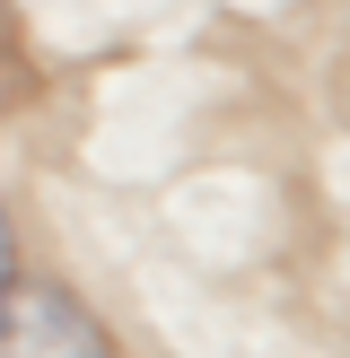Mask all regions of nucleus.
Listing matches in <instances>:
<instances>
[{
    "instance_id": "1",
    "label": "nucleus",
    "mask_w": 350,
    "mask_h": 358,
    "mask_svg": "<svg viewBox=\"0 0 350 358\" xmlns=\"http://www.w3.org/2000/svg\"><path fill=\"white\" fill-rule=\"evenodd\" d=\"M27 341H35V350H44V341H70V350H97L105 332L88 324V315L70 306L62 289H18V280H9V297H0V350H27Z\"/></svg>"
},
{
    "instance_id": "2",
    "label": "nucleus",
    "mask_w": 350,
    "mask_h": 358,
    "mask_svg": "<svg viewBox=\"0 0 350 358\" xmlns=\"http://www.w3.org/2000/svg\"><path fill=\"white\" fill-rule=\"evenodd\" d=\"M9 280H18V245H9V219H0V297H9Z\"/></svg>"
},
{
    "instance_id": "3",
    "label": "nucleus",
    "mask_w": 350,
    "mask_h": 358,
    "mask_svg": "<svg viewBox=\"0 0 350 358\" xmlns=\"http://www.w3.org/2000/svg\"><path fill=\"white\" fill-rule=\"evenodd\" d=\"M0 27H9V0H0Z\"/></svg>"
}]
</instances>
